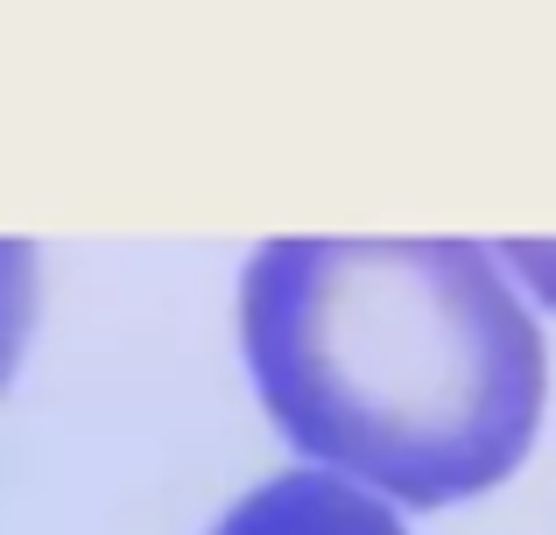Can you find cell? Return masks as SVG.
<instances>
[{"label": "cell", "mask_w": 556, "mask_h": 535, "mask_svg": "<svg viewBox=\"0 0 556 535\" xmlns=\"http://www.w3.org/2000/svg\"><path fill=\"white\" fill-rule=\"evenodd\" d=\"M240 353L296 451L402 508L501 486L543 416V331L472 240H268Z\"/></svg>", "instance_id": "6da1fadb"}, {"label": "cell", "mask_w": 556, "mask_h": 535, "mask_svg": "<svg viewBox=\"0 0 556 535\" xmlns=\"http://www.w3.org/2000/svg\"><path fill=\"white\" fill-rule=\"evenodd\" d=\"M212 535H402L394 508L345 472H282L254 486Z\"/></svg>", "instance_id": "7a4b0ae2"}, {"label": "cell", "mask_w": 556, "mask_h": 535, "mask_svg": "<svg viewBox=\"0 0 556 535\" xmlns=\"http://www.w3.org/2000/svg\"><path fill=\"white\" fill-rule=\"evenodd\" d=\"M36 324V247L28 240H0V387H8L22 339Z\"/></svg>", "instance_id": "3957f363"}]
</instances>
